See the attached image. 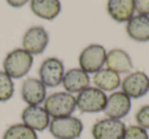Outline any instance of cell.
Wrapping results in <instances>:
<instances>
[{
    "label": "cell",
    "mask_w": 149,
    "mask_h": 139,
    "mask_svg": "<svg viewBox=\"0 0 149 139\" xmlns=\"http://www.w3.org/2000/svg\"><path fill=\"white\" fill-rule=\"evenodd\" d=\"M136 125L142 127L145 130H149V105L142 106L135 114Z\"/></svg>",
    "instance_id": "7402d4cb"
},
{
    "label": "cell",
    "mask_w": 149,
    "mask_h": 139,
    "mask_svg": "<svg viewBox=\"0 0 149 139\" xmlns=\"http://www.w3.org/2000/svg\"><path fill=\"white\" fill-rule=\"evenodd\" d=\"M21 94L28 106H41L47 98V90L40 79L29 77L24 80L22 84Z\"/></svg>",
    "instance_id": "7c38bea8"
},
{
    "label": "cell",
    "mask_w": 149,
    "mask_h": 139,
    "mask_svg": "<svg viewBox=\"0 0 149 139\" xmlns=\"http://www.w3.org/2000/svg\"><path fill=\"white\" fill-rule=\"evenodd\" d=\"M132 108V100L122 90L112 92L107 96L105 108L103 113L106 117L122 120L128 116Z\"/></svg>",
    "instance_id": "30bf717a"
},
{
    "label": "cell",
    "mask_w": 149,
    "mask_h": 139,
    "mask_svg": "<svg viewBox=\"0 0 149 139\" xmlns=\"http://www.w3.org/2000/svg\"><path fill=\"white\" fill-rule=\"evenodd\" d=\"M126 32L129 38L139 43L149 42V17L134 15L127 23Z\"/></svg>",
    "instance_id": "2e32d148"
},
{
    "label": "cell",
    "mask_w": 149,
    "mask_h": 139,
    "mask_svg": "<svg viewBox=\"0 0 149 139\" xmlns=\"http://www.w3.org/2000/svg\"><path fill=\"white\" fill-rule=\"evenodd\" d=\"M2 139H38V134L23 123H17L4 131Z\"/></svg>",
    "instance_id": "d6986e66"
},
{
    "label": "cell",
    "mask_w": 149,
    "mask_h": 139,
    "mask_svg": "<svg viewBox=\"0 0 149 139\" xmlns=\"http://www.w3.org/2000/svg\"><path fill=\"white\" fill-rule=\"evenodd\" d=\"M106 68L118 74L130 73L133 69V61L131 56L123 49H112L106 54Z\"/></svg>",
    "instance_id": "9a60e30c"
},
{
    "label": "cell",
    "mask_w": 149,
    "mask_h": 139,
    "mask_svg": "<svg viewBox=\"0 0 149 139\" xmlns=\"http://www.w3.org/2000/svg\"><path fill=\"white\" fill-rule=\"evenodd\" d=\"M135 11L139 15L149 17V0H135Z\"/></svg>",
    "instance_id": "603a6c76"
},
{
    "label": "cell",
    "mask_w": 149,
    "mask_h": 139,
    "mask_svg": "<svg viewBox=\"0 0 149 139\" xmlns=\"http://www.w3.org/2000/svg\"><path fill=\"white\" fill-rule=\"evenodd\" d=\"M64 65L60 59L49 57L45 59L39 68V79L46 87H57L62 82Z\"/></svg>",
    "instance_id": "52a82bcc"
},
{
    "label": "cell",
    "mask_w": 149,
    "mask_h": 139,
    "mask_svg": "<svg viewBox=\"0 0 149 139\" xmlns=\"http://www.w3.org/2000/svg\"><path fill=\"white\" fill-rule=\"evenodd\" d=\"M23 49L32 55H40L46 50L49 43V35L41 25H35L27 30L23 37Z\"/></svg>",
    "instance_id": "9c48e42d"
},
{
    "label": "cell",
    "mask_w": 149,
    "mask_h": 139,
    "mask_svg": "<svg viewBox=\"0 0 149 139\" xmlns=\"http://www.w3.org/2000/svg\"><path fill=\"white\" fill-rule=\"evenodd\" d=\"M30 0H6V2L10 5L11 7H15V8H19L24 5H26Z\"/></svg>",
    "instance_id": "cb8c5ba5"
},
{
    "label": "cell",
    "mask_w": 149,
    "mask_h": 139,
    "mask_svg": "<svg viewBox=\"0 0 149 139\" xmlns=\"http://www.w3.org/2000/svg\"><path fill=\"white\" fill-rule=\"evenodd\" d=\"M107 94L96 86H88L77 94V109L82 113H100L105 108Z\"/></svg>",
    "instance_id": "277c9868"
},
{
    "label": "cell",
    "mask_w": 149,
    "mask_h": 139,
    "mask_svg": "<svg viewBox=\"0 0 149 139\" xmlns=\"http://www.w3.org/2000/svg\"><path fill=\"white\" fill-rule=\"evenodd\" d=\"M44 109L52 118L72 116L77 110L76 96L68 92H56L49 94L44 102Z\"/></svg>",
    "instance_id": "7a4b0ae2"
},
{
    "label": "cell",
    "mask_w": 149,
    "mask_h": 139,
    "mask_svg": "<svg viewBox=\"0 0 149 139\" xmlns=\"http://www.w3.org/2000/svg\"><path fill=\"white\" fill-rule=\"evenodd\" d=\"M93 83L99 89L106 92H116L120 86L122 80H120V74L108 68H102L99 71L94 73Z\"/></svg>",
    "instance_id": "ac0fdd59"
},
{
    "label": "cell",
    "mask_w": 149,
    "mask_h": 139,
    "mask_svg": "<svg viewBox=\"0 0 149 139\" xmlns=\"http://www.w3.org/2000/svg\"><path fill=\"white\" fill-rule=\"evenodd\" d=\"M106 9L114 21L128 23L134 17L135 0H107Z\"/></svg>",
    "instance_id": "5bb4252c"
},
{
    "label": "cell",
    "mask_w": 149,
    "mask_h": 139,
    "mask_svg": "<svg viewBox=\"0 0 149 139\" xmlns=\"http://www.w3.org/2000/svg\"><path fill=\"white\" fill-rule=\"evenodd\" d=\"M107 51L99 44H91L87 46L79 56L80 68L88 74H94L105 65Z\"/></svg>",
    "instance_id": "5b68a950"
},
{
    "label": "cell",
    "mask_w": 149,
    "mask_h": 139,
    "mask_svg": "<svg viewBox=\"0 0 149 139\" xmlns=\"http://www.w3.org/2000/svg\"><path fill=\"white\" fill-rule=\"evenodd\" d=\"M48 129L55 139H78L83 133L84 124L81 119L72 115L61 118H52Z\"/></svg>",
    "instance_id": "3957f363"
},
{
    "label": "cell",
    "mask_w": 149,
    "mask_h": 139,
    "mask_svg": "<svg viewBox=\"0 0 149 139\" xmlns=\"http://www.w3.org/2000/svg\"><path fill=\"white\" fill-rule=\"evenodd\" d=\"M123 139H149V134L138 125H130L126 127Z\"/></svg>",
    "instance_id": "44dd1931"
},
{
    "label": "cell",
    "mask_w": 149,
    "mask_h": 139,
    "mask_svg": "<svg viewBox=\"0 0 149 139\" xmlns=\"http://www.w3.org/2000/svg\"><path fill=\"white\" fill-rule=\"evenodd\" d=\"M33 63V55L23 48H17L9 52L4 58L3 71L13 79H19L29 73Z\"/></svg>",
    "instance_id": "6da1fadb"
},
{
    "label": "cell",
    "mask_w": 149,
    "mask_h": 139,
    "mask_svg": "<svg viewBox=\"0 0 149 139\" xmlns=\"http://www.w3.org/2000/svg\"><path fill=\"white\" fill-rule=\"evenodd\" d=\"M90 76L81 68H72L64 72L62 78V86L70 94H79L90 86Z\"/></svg>",
    "instance_id": "4fadbf2b"
},
{
    "label": "cell",
    "mask_w": 149,
    "mask_h": 139,
    "mask_svg": "<svg viewBox=\"0 0 149 139\" xmlns=\"http://www.w3.org/2000/svg\"><path fill=\"white\" fill-rule=\"evenodd\" d=\"M126 127L122 120L105 117L94 123L91 134L93 139H123Z\"/></svg>",
    "instance_id": "8992f818"
},
{
    "label": "cell",
    "mask_w": 149,
    "mask_h": 139,
    "mask_svg": "<svg viewBox=\"0 0 149 139\" xmlns=\"http://www.w3.org/2000/svg\"><path fill=\"white\" fill-rule=\"evenodd\" d=\"M22 123L36 132L48 129L51 117L42 106H27L21 115Z\"/></svg>",
    "instance_id": "8fae6325"
},
{
    "label": "cell",
    "mask_w": 149,
    "mask_h": 139,
    "mask_svg": "<svg viewBox=\"0 0 149 139\" xmlns=\"http://www.w3.org/2000/svg\"><path fill=\"white\" fill-rule=\"evenodd\" d=\"M30 6L36 17L46 21L56 19L61 11L60 0H31Z\"/></svg>",
    "instance_id": "e0dca14e"
},
{
    "label": "cell",
    "mask_w": 149,
    "mask_h": 139,
    "mask_svg": "<svg viewBox=\"0 0 149 139\" xmlns=\"http://www.w3.org/2000/svg\"><path fill=\"white\" fill-rule=\"evenodd\" d=\"M120 86L122 92H125L131 100H137L148 94L149 77L143 71L131 72L123 79Z\"/></svg>",
    "instance_id": "ba28073f"
},
{
    "label": "cell",
    "mask_w": 149,
    "mask_h": 139,
    "mask_svg": "<svg viewBox=\"0 0 149 139\" xmlns=\"http://www.w3.org/2000/svg\"><path fill=\"white\" fill-rule=\"evenodd\" d=\"M15 94V83L13 78L3 70H0V102L9 100Z\"/></svg>",
    "instance_id": "ffe728a7"
}]
</instances>
